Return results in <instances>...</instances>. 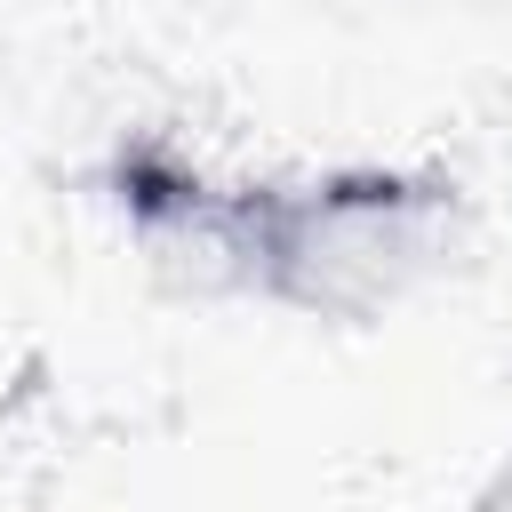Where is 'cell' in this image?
Segmentation results:
<instances>
[{"label":"cell","mask_w":512,"mask_h":512,"mask_svg":"<svg viewBox=\"0 0 512 512\" xmlns=\"http://www.w3.org/2000/svg\"><path fill=\"white\" fill-rule=\"evenodd\" d=\"M104 200L176 272L320 328H376L472 248V192L432 160H328L224 176L168 136L104 160Z\"/></svg>","instance_id":"1"},{"label":"cell","mask_w":512,"mask_h":512,"mask_svg":"<svg viewBox=\"0 0 512 512\" xmlns=\"http://www.w3.org/2000/svg\"><path fill=\"white\" fill-rule=\"evenodd\" d=\"M464 512H512V448H504V456L488 464V480H480V488L464 496Z\"/></svg>","instance_id":"2"}]
</instances>
